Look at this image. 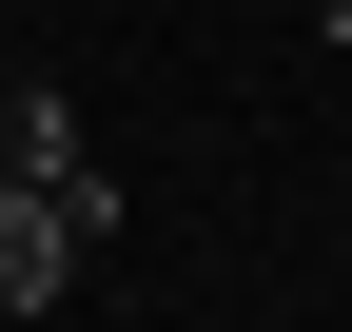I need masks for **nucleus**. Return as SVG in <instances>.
Returning a JSON list of instances; mask_svg holds the SVG:
<instances>
[{
    "label": "nucleus",
    "instance_id": "f257e3e1",
    "mask_svg": "<svg viewBox=\"0 0 352 332\" xmlns=\"http://www.w3.org/2000/svg\"><path fill=\"white\" fill-rule=\"evenodd\" d=\"M98 235H118V176L98 156H78V176H0V313H59Z\"/></svg>",
    "mask_w": 352,
    "mask_h": 332
},
{
    "label": "nucleus",
    "instance_id": "f03ea898",
    "mask_svg": "<svg viewBox=\"0 0 352 332\" xmlns=\"http://www.w3.org/2000/svg\"><path fill=\"white\" fill-rule=\"evenodd\" d=\"M0 176H78V98H20L0 117Z\"/></svg>",
    "mask_w": 352,
    "mask_h": 332
},
{
    "label": "nucleus",
    "instance_id": "7ed1b4c3",
    "mask_svg": "<svg viewBox=\"0 0 352 332\" xmlns=\"http://www.w3.org/2000/svg\"><path fill=\"white\" fill-rule=\"evenodd\" d=\"M333 39H352V20H333Z\"/></svg>",
    "mask_w": 352,
    "mask_h": 332
}]
</instances>
